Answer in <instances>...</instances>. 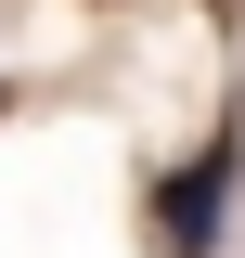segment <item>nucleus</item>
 Returning <instances> with one entry per match:
<instances>
[{
  "mask_svg": "<svg viewBox=\"0 0 245 258\" xmlns=\"http://www.w3.org/2000/svg\"><path fill=\"white\" fill-rule=\"evenodd\" d=\"M232 194H245V129H194V155L168 168L155 207H142L155 258H219L232 245Z\"/></svg>",
  "mask_w": 245,
  "mask_h": 258,
  "instance_id": "obj_1",
  "label": "nucleus"
}]
</instances>
